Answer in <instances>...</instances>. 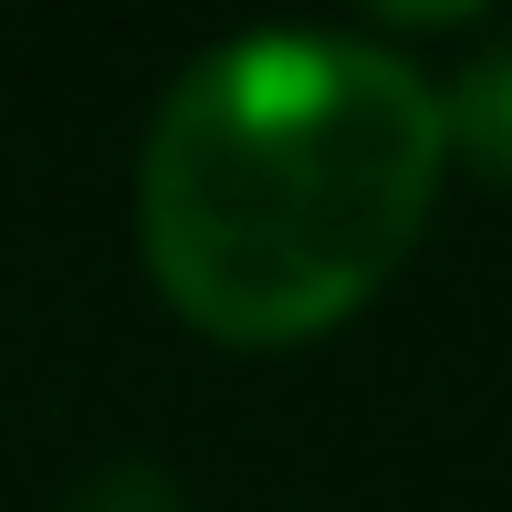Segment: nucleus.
<instances>
[{
  "label": "nucleus",
  "mask_w": 512,
  "mask_h": 512,
  "mask_svg": "<svg viewBox=\"0 0 512 512\" xmlns=\"http://www.w3.org/2000/svg\"><path fill=\"white\" fill-rule=\"evenodd\" d=\"M439 157V84L387 42L241 32L199 53L147 126V272L220 345L324 335L418 251Z\"/></svg>",
  "instance_id": "nucleus-1"
},
{
  "label": "nucleus",
  "mask_w": 512,
  "mask_h": 512,
  "mask_svg": "<svg viewBox=\"0 0 512 512\" xmlns=\"http://www.w3.org/2000/svg\"><path fill=\"white\" fill-rule=\"evenodd\" d=\"M439 126H450V147L471 157V168L512 178V42H492V53L439 95Z\"/></svg>",
  "instance_id": "nucleus-2"
},
{
  "label": "nucleus",
  "mask_w": 512,
  "mask_h": 512,
  "mask_svg": "<svg viewBox=\"0 0 512 512\" xmlns=\"http://www.w3.org/2000/svg\"><path fill=\"white\" fill-rule=\"evenodd\" d=\"M74 512H178V492H168V471L126 460V471H105V481H95V492H84Z\"/></svg>",
  "instance_id": "nucleus-3"
}]
</instances>
